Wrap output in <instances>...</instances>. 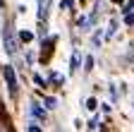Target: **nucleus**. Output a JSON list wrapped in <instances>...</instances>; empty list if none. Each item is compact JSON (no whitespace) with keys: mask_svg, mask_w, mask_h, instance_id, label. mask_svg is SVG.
Returning <instances> with one entry per match:
<instances>
[{"mask_svg":"<svg viewBox=\"0 0 134 132\" xmlns=\"http://www.w3.org/2000/svg\"><path fill=\"white\" fill-rule=\"evenodd\" d=\"M3 72H5V82H7V89H10V94L14 96L17 91H19V87H17V75H14V70L10 67V65H7V67H5Z\"/></svg>","mask_w":134,"mask_h":132,"instance_id":"1","label":"nucleus"},{"mask_svg":"<svg viewBox=\"0 0 134 132\" xmlns=\"http://www.w3.org/2000/svg\"><path fill=\"white\" fill-rule=\"evenodd\" d=\"M96 101H93V98H86V110H96Z\"/></svg>","mask_w":134,"mask_h":132,"instance_id":"5","label":"nucleus"},{"mask_svg":"<svg viewBox=\"0 0 134 132\" xmlns=\"http://www.w3.org/2000/svg\"><path fill=\"white\" fill-rule=\"evenodd\" d=\"M70 67H72V72L79 70V53H74V55L70 58Z\"/></svg>","mask_w":134,"mask_h":132,"instance_id":"4","label":"nucleus"},{"mask_svg":"<svg viewBox=\"0 0 134 132\" xmlns=\"http://www.w3.org/2000/svg\"><path fill=\"white\" fill-rule=\"evenodd\" d=\"M5 51H7L10 55L17 51V48H14V39H12V31H10V29H5Z\"/></svg>","mask_w":134,"mask_h":132,"instance_id":"3","label":"nucleus"},{"mask_svg":"<svg viewBox=\"0 0 134 132\" xmlns=\"http://www.w3.org/2000/svg\"><path fill=\"white\" fill-rule=\"evenodd\" d=\"M29 113H31L36 120H46V110H43V108H41L36 101H31V106H29Z\"/></svg>","mask_w":134,"mask_h":132,"instance_id":"2","label":"nucleus"},{"mask_svg":"<svg viewBox=\"0 0 134 132\" xmlns=\"http://www.w3.org/2000/svg\"><path fill=\"white\" fill-rule=\"evenodd\" d=\"M31 39H34L31 31H22V41H31Z\"/></svg>","mask_w":134,"mask_h":132,"instance_id":"7","label":"nucleus"},{"mask_svg":"<svg viewBox=\"0 0 134 132\" xmlns=\"http://www.w3.org/2000/svg\"><path fill=\"white\" fill-rule=\"evenodd\" d=\"M58 106V98H46V108H55Z\"/></svg>","mask_w":134,"mask_h":132,"instance_id":"6","label":"nucleus"}]
</instances>
